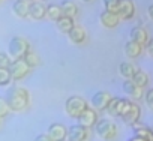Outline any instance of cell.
I'll use <instances>...</instances> for the list:
<instances>
[{
	"instance_id": "1f68e13d",
	"label": "cell",
	"mask_w": 153,
	"mask_h": 141,
	"mask_svg": "<svg viewBox=\"0 0 153 141\" xmlns=\"http://www.w3.org/2000/svg\"><path fill=\"white\" fill-rule=\"evenodd\" d=\"M35 141H53V140H51L47 134H39V135L35 138Z\"/></svg>"
},
{
	"instance_id": "5b68a950",
	"label": "cell",
	"mask_w": 153,
	"mask_h": 141,
	"mask_svg": "<svg viewBox=\"0 0 153 141\" xmlns=\"http://www.w3.org/2000/svg\"><path fill=\"white\" fill-rule=\"evenodd\" d=\"M8 70H9V74H11L12 81H21L23 78H26L29 75L30 68L24 63L23 59H20V60H12L11 65L8 66Z\"/></svg>"
},
{
	"instance_id": "e0dca14e",
	"label": "cell",
	"mask_w": 153,
	"mask_h": 141,
	"mask_svg": "<svg viewBox=\"0 0 153 141\" xmlns=\"http://www.w3.org/2000/svg\"><path fill=\"white\" fill-rule=\"evenodd\" d=\"M123 92L126 93V95H129L132 99H143V96H144V92H143V89L141 87H138V86H135L131 80H126L125 83H123Z\"/></svg>"
},
{
	"instance_id": "e575fe53",
	"label": "cell",
	"mask_w": 153,
	"mask_h": 141,
	"mask_svg": "<svg viewBox=\"0 0 153 141\" xmlns=\"http://www.w3.org/2000/svg\"><path fill=\"white\" fill-rule=\"evenodd\" d=\"M147 12H149V17H150V18L153 20V3H152V5L149 6V9H147Z\"/></svg>"
},
{
	"instance_id": "6da1fadb",
	"label": "cell",
	"mask_w": 153,
	"mask_h": 141,
	"mask_svg": "<svg viewBox=\"0 0 153 141\" xmlns=\"http://www.w3.org/2000/svg\"><path fill=\"white\" fill-rule=\"evenodd\" d=\"M5 99L8 102L9 111H14V113L26 111L30 107V92L21 86H12L8 90Z\"/></svg>"
},
{
	"instance_id": "f1b7e54d",
	"label": "cell",
	"mask_w": 153,
	"mask_h": 141,
	"mask_svg": "<svg viewBox=\"0 0 153 141\" xmlns=\"http://www.w3.org/2000/svg\"><path fill=\"white\" fill-rule=\"evenodd\" d=\"M9 107H8V102L3 96H0V119H5L8 114H9Z\"/></svg>"
},
{
	"instance_id": "52a82bcc",
	"label": "cell",
	"mask_w": 153,
	"mask_h": 141,
	"mask_svg": "<svg viewBox=\"0 0 153 141\" xmlns=\"http://www.w3.org/2000/svg\"><path fill=\"white\" fill-rule=\"evenodd\" d=\"M90 138V129L81 126V125H72L68 128V141H89Z\"/></svg>"
},
{
	"instance_id": "f546056e",
	"label": "cell",
	"mask_w": 153,
	"mask_h": 141,
	"mask_svg": "<svg viewBox=\"0 0 153 141\" xmlns=\"http://www.w3.org/2000/svg\"><path fill=\"white\" fill-rule=\"evenodd\" d=\"M12 59L9 57L8 53H3V51H0V68H8L11 65Z\"/></svg>"
},
{
	"instance_id": "8992f818",
	"label": "cell",
	"mask_w": 153,
	"mask_h": 141,
	"mask_svg": "<svg viewBox=\"0 0 153 141\" xmlns=\"http://www.w3.org/2000/svg\"><path fill=\"white\" fill-rule=\"evenodd\" d=\"M140 117H141V108H140V105H138L137 102L129 101L128 105H126V108H125V111H123V114L120 116V119H122L126 125L132 126L134 123L140 122Z\"/></svg>"
},
{
	"instance_id": "4316f807",
	"label": "cell",
	"mask_w": 153,
	"mask_h": 141,
	"mask_svg": "<svg viewBox=\"0 0 153 141\" xmlns=\"http://www.w3.org/2000/svg\"><path fill=\"white\" fill-rule=\"evenodd\" d=\"M12 81L8 68H0V87H6Z\"/></svg>"
},
{
	"instance_id": "cb8c5ba5",
	"label": "cell",
	"mask_w": 153,
	"mask_h": 141,
	"mask_svg": "<svg viewBox=\"0 0 153 141\" xmlns=\"http://www.w3.org/2000/svg\"><path fill=\"white\" fill-rule=\"evenodd\" d=\"M131 81H132L135 86H138V87L144 89V87L149 84V75L144 72V70L137 69V72H135V74H134V77L131 78Z\"/></svg>"
},
{
	"instance_id": "d4e9b609",
	"label": "cell",
	"mask_w": 153,
	"mask_h": 141,
	"mask_svg": "<svg viewBox=\"0 0 153 141\" xmlns=\"http://www.w3.org/2000/svg\"><path fill=\"white\" fill-rule=\"evenodd\" d=\"M47 18H50L51 21H57L60 17H62V9H60V5H56V3H51L47 6V14H45Z\"/></svg>"
},
{
	"instance_id": "d590c367",
	"label": "cell",
	"mask_w": 153,
	"mask_h": 141,
	"mask_svg": "<svg viewBox=\"0 0 153 141\" xmlns=\"http://www.w3.org/2000/svg\"><path fill=\"white\" fill-rule=\"evenodd\" d=\"M83 2H86V3H90V2H93V0H83Z\"/></svg>"
},
{
	"instance_id": "60d3db41",
	"label": "cell",
	"mask_w": 153,
	"mask_h": 141,
	"mask_svg": "<svg viewBox=\"0 0 153 141\" xmlns=\"http://www.w3.org/2000/svg\"><path fill=\"white\" fill-rule=\"evenodd\" d=\"M152 141H153V138H152Z\"/></svg>"
},
{
	"instance_id": "4dcf8cb0",
	"label": "cell",
	"mask_w": 153,
	"mask_h": 141,
	"mask_svg": "<svg viewBox=\"0 0 153 141\" xmlns=\"http://www.w3.org/2000/svg\"><path fill=\"white\" fill-rule=\"evenodd\" d=\"M144 101L150 110H153V89H150L147 93H144Z\"/></svg>"
},
{
	"instance_id": "4fadbf2b",
	"label": "cell",
	"mask_w": 153,
	"mask_h": 141,
	"mask_svg": "<svg viewBox=\"0 0 153 141\" xmlns=\"http://www.w3.org/2000/svg\"><path fill=\"white\" fill-rule=\"evenodd\" d=\"M117 15L120 20H131L135 15V5L132 0H120Z\"/></svg>"
},
{
	"instance_id": "f35d334b",
	"label": "cell",
	"mask_w": 153,
	"mask_h": 141,
	"mask_svg": "<svg viewBox=\"0 0 153 141\" xmlns=\"http://www.w3.org/2000/svg\"><path fill=\"white\" fill-rule=\"evenodd\" d=\"M0 128H2V119H0Z\"/></svg>"
},
{
	"instance_id": "603a6c76",
	"label": "cell",
	"mask_w": 153,
	"mask_h": 141,
	"mask_svg": "<svg viewBox=\"0 0 153 141\" xmlns=\"http://www.w3.org/2000/svg\"><path fill=\"white\" fill-rule=\"evenodd\" d=\"M137 69H138V68H137L134 63H131V62H122L120 66H119V72H120V75H122L123 78L131 80V78L134 77V74L137 72Z\"/></svg>"
},
{
	"instance_id": "8fae6325",
	"label": "cell",
	"mask_w": 153,
	"mask_h": 141,
	"mask_svg": "<svg viewBox=\"0 0 153 141\" xmlns=\"http://www.w3.org/2000/svg\"><path fill=\"white\" fill-rule=\"evenodd\" d=\"M47 135L53 140V141H66L68 137V128L63 123H51L48 126Z\"/></svg>"
},
{
	"instance_id": "836d02e7",
	"label": "cell",
	"mask_w": 153,
	"mask_h": 141,
	"mask_svg": "<svg viewBox=\"0 0 153 141\" xmlns=\"http://www.w3.org/2000/svg\"><path fill=\"white\" fill-rule=\"evenodd\" d=\"M128 141H146L144 138H141V137H137V135H134V137H131Z\"/></svg>"
},
{
	"instance_id": "7a4b0ae2",
	"label": "cell",
	"mask_w": 153,
	"mask_h": 141,
	"mask_svg": "<svg viewBox=\"0 0 153 141\" xmlns=\"http://www.w3.org/2000/svg\"><path fill=\"white\" fill-rule=\"evenodd\" d=\"M30 51V44L26 38L23 36H15L9 41L8 45V54L12 60H20L23 59L27 53Z\"/></svg>"
},
{
	"instance_id": "7402d4cb",
	"label": "cell",
	"mask_w": 153,
	"mask_h": 141,
	"mask_svg": "<svg viewBox=\"0 0 153 141\" xmlns=\"http://www.w3.org/2000/svg\"><path fill=\"white\" fill-rule=\"evenodd\" d=\"M132 129H134V134H135L137 137H141V138H144L146 141H152V138H153V131L149 129L147 126H144V125H141L140 122H137V123L132 125Z\"/></svg>"
},
{
	"instance_id": "d6a6232c",
	"label": "cell",
	"mask_w": 153,
	"mask_h": 141,
	"mask_svg": "<svg viewBox=\"0 0 153 141\" xmlns=\"http://www.w3.org/2000/svg\"><path fill=\"white\" fill-rule=\"evenodd\" d=\"M146 48H147V51H149V54L153 57V39H149V42L146 44Z\"/></svg>"
},
{
	"instance_id": "3957f363",
	"label": "cell",
	"mask_w": 153,
	"mask_h": 141,
	"mask_svg": "<svg viewBox=\"0 0 153 141\" xmlns=\"http://www.w3.org/2000/svg\"><path fill=\"white\" fill-rule=\"evenodd\" d=\"M86 108H89V104L81 96H76V95L75 96H69L65 101V111L72 119H78Z\"/></svg>"
},
{
	"instance_id": "44dd1931",
	"label": "cell",
	"mask_w": 153,
	"mask_h": 141,
	"mask_svg": "<svg viewBox=\"0 0 153 141\" xmlns=\"http://www.w3.org/2000/svg\"><path fill=\"white\" fill-rule=\"evenodd\" d=\"M141 53H143V47L140 44H137V42H134L131 39L125 44V54H126V57L137 59V57L141 56Z\"/></svg>"
},
{
	"instance_id": "9c48e42d",
	"label": "cell",
	"mask_w": 153,
	"mask_h": 141,
	"mask_svg": "<svg viewBox=\"0 0 153 141\" xmlns=\"http://www.w3.org/2000/svg\"><path fill=\"white\" fill-rule=\"evenodd\" d=\"M129 99H125V98H111L108 107H107V113L111 116V117H120L128 105Z\"/></svg>"
},
{
	"instance_id": "484cf974",
	"label": "cell",
	"mask_w": 153,
	"mask_h": 141,
	"mask_svg": "<svg viewBox=\"0 0 153 141\" xmlns=\"http://www.w3.org/2000/svg\"><path fill=\"white\" fill-rule=\"evenodd\" d=\"M23 60H24V63H26L30 69H33V68H36V66L39 65V56H38L35 51H32V50L23 57Z\"/></svg>"
},
{
	"instance_id": "7c38bea8",
	"label": "cell",
	"mask_w": 153,
	"mask_h": 141,
	"mask_svg": "<svg viewBox=\"0 0 153 141\" xmlns=\"http://www.w3.org/2000/svg\"><path fill=\"white\" fill-rule=\"evenodd\" d=\"M47 14V6L44 5V2H39V0H35V2H30L29 5V17L32 20H44Z\"/></svg>"
},
{
	"instance_id": "9a60e30c",
	"label": "cell",
	"mask_w": 153,
	"mask_h": 141,
	"mask_svg": "<svg viewBox=\"0 0 153 141\" xmlns=\"http://www.w3.org/2000/svg\"><path fill=\"white\" fill-rule=\"evenodd\" d=\"M99 21H101V24H102L104 27H107V29H114V27H117V24L120 23V18H119V15L114 14V12L102 11L101 15H99Z\"/></svg>"
},
{
	"instance_id": "8d00e7d4",
	"label": "cell",
	"mask_w": 153,
	"mask_h": 141,
	"mask_svg": "<svg viewBox=\"0 0 153 141\" xmlns=\"http://www.w3.org/2000/svg\"><path fill=\"white\" fill-rule=\"evenodd\" d=\"M26 2H29V3H30V2H35V0H26Z\"/></svg>"
},
{
	"instance_id": "5bb4252c",
	"label": "cell",
	"mask_w": 153,
	"mask_h": 141,
	"mask_svg": "<svg viewBox=\"0 0 153 141\" xmlns=\"http://www.w3.org/2000/svg\"><path fill=\"white\" fill-rule=\"evenodd\" d=\"M68 36H69V41H71L72 44H75V45H81V44H84L86 39H87V32H86L84 27L75 24V26L72 27V30L68 33Z\"/></svg>"
},
{
	"instance_id": "ac0fdd59",
	"label": "cell",
	"mask_w": 153,
	"mask_h": 141,
	"mask_svg": "<svg viewBox=\"0 0 153 141\" xmlns=\"http://www.w3.org/2000/svg\"><path fill=\"white\" fill-rule=\"evenodd\" d=\"M60 9H62L63 17L75 18L76 15H78V6H76V3L72 2V0H63V2L60 3Z\"/></svg>"
},
{
	"instance_id": "83f0119b",
	"label": "cell",
	"mask_w": 153,
	"mask_h": 141,
	"mask_svg": "<svg viewBox=\"0 0 153 141\" xmlns=\"http://www.w3.org/2000/svg\"><path fill=\"white\" fill-rule=\"evenodd\" d=\"M102 3H104L105 11L117 14V9H119V5H120V0H102Z\"/></svg>"
},
{
	"instance_id": "ffe728a7",
	"label": "cell",
	"mask_w": 153,
	"mask_h": 141,
	"mask_svg": "<svg viewBox=\"0 0 153 141\" xmlns=\"http://www.w3.org/2000/svg\"><path fill=\"white\" fill-rule=\"evenodd\" d=\"M56 26H57V30L63 35H68L72 27L75 26V18H71V17H60L57 21H56Z\"/></svg>"
},
{
	"instance_id": "30bf717a",
	"label": "cell",
	"mask_w": 153,
	"mask_h": 141,
	"mask_svg": "<svg viewBox=\"0 0 153 141\" xmlns=\"http://www.w3.org/2000/svg\"><path fill=\"white\" fill-rule=\"evenodd\" d=\"M111 95L108 92H104V90H99L96 92L93 96H92V107L96 110V111H105L110 101H111Z\"/></svg>"
},
{
	"instance_id": "ba28073f",
	"label": "cell",
	"mask_w": 153,
	"mask_h": 141,
	"mask_svg": "<svg viewBox=\"0 0 153 141\" xmlns=\"http://www.w3.org/2000/svg\"><path fill=\"white\" fill-rule=\"evenodd\" d=\"M78 120V125H81V126H84V128H87V129H93L95 128V125L98 123V120H99V116H98V111L95 110V108H86L84 111H83V114L76 119Z\"/></svg>"
},
{
	"instance_id": "277c9868",
	"label": "cell",
	"mask_w": 153,
	"mask_h": 141,
	"mask_svg": "<svg viewBox=\"0 0 153 141\" xmlns=\"http://www.w3.org/2000/svg\"><path fill=\"white\" fill-rule=\"evenodd\" d=\"M95 132H96V135L101 140H104V141H113L117 137V126L110 119H99L98 123L95 125Z\"/></svg>"
},
{
	"instance_id": "ab89813d",
	"label": "cell",
	"mask_w": 153,
	"mask_h": 141,
	"mask_svg": "<svg viewBox=\"0 0 153 141\" xmlns=\"http://www.w3.org/2000/svg\"><path fill=\"white\" fill-rule=\"evenodd\" d=\"M39 2H47V0H39Z\"/></svg>"
},
{
	"instance_id": "2e32d148",
	"label": "cell",
	"mask_w": 153,
	"mask_h": 141,
	"mask_svg": "<svg viewBox=\"0 0 153 141\" xmlns=\"http://www.w3.org/2000/svg\"><path fill=\"white\" fill-rule=\"evenodd\" d=\"M131 41L140 44L141 47H146V44L149 42V33L144 27L141 26H137L131 30Z\"/></svg>"
},
{
	"instance_id": "d6986e66",
	"label": "cell",
	"mask_w": 153,
	"mask_h": 141,
	"mask_svg": "<svg viewBox=\"0 0 153 141\" xmlns=\"http://www.w3.org/2000/svg\"><path fill=\"white\" fill-rule=\"evenodd\" d=\"M29 2L26 0H15L12 3V12L18 18H27L29 17Z\"/></svg>"
},
{
	"instance_id": "74e56055",
	"label": "cell",
	"mask_w": 153,
	"mask_h": 141,
	"mask_svg": "<svg viewBox=\"0 0 153 141\" xmlns=\"http://www.w3.org/2000/svg\"><path fill=\"white\" fill-rule=\"evenodd\" d=\"M3 2H5V0H0V5H2V3H3Z\"/></svg>"
}]
</instances>
